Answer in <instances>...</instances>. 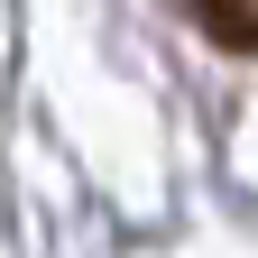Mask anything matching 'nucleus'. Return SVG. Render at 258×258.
Returning a JSON list of instances; mask_svg holds the SVG:
<instances>
[{
  "label": "nucleus",
  "mask_w": 258,
  "mask_h": 258,
  "mask_svg": "<svg viewBox=\"0 0 258 258\" xmlns=\"http://www.w3.org/2000/svg\"><path fill=\"white\" fill-rule=\"evenodd\" d=\"M194 10H203V28H212V37H231V46H258V19L240 10V0H194Z\"/></svg>",
  "instance_id": "1"
}]
</instances>
